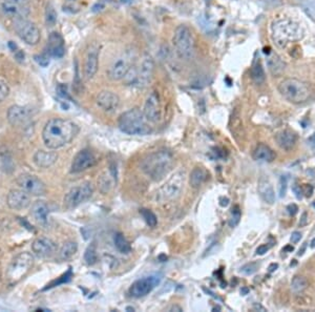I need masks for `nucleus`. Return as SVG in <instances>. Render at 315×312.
<instances>
[{
    "mask_svg": "<svg viewBox=\"0 0 315 312\" xmlns=\"http://www.w3.org/2000/svg\"><path fill=\"white\" fill-rule=\"evenodd\" d=\"M34 264V258L28 252H21L12 261L7 267L5 280L7 284L14 285L23 279Z\"/></svg>",
    "mask_w": 315,
    "mask_h": 312,
    "instance_id": "6e6552de",
    "label": "nucleus"
},
{
    "mask_svg": "<svg viewBox=\"0 0 315 312\" xmlns=\"http://www.w3.org/2000/svg\"><path fill=\"white\" fill-rule=\"evenodd\" d=\"M269 69L273 75H279L283 72L285 67L279 58L277 56H273L269 60Z\"/></svg>",
    "mask_w": 315,
    "mask_h": 312,
    "instance_id": "c9c22d12",
    "label": "nucleus"
},
{
    "mask_svg": "<svg viewBox=\"0 0 315 312\" xmlns=\"http://www.w3.org/2000/svg\"><path fill=\"white\" fill-rule=\"evenodd\" d=\"M149 122L150 121L146 119L144 113L135 107V109L123 113L120 116L118 124H119L121 132L127 135L145 136L152 132Z\"/></svg>",
    "mask_w": 315,
    "mask_h": 312,
    "instance_id": "7ed1b4c3",
    "label": "nucleus"
},
{
    "mask_svg": "<svg viewBox=\"0 0 315 312\" xmlns=\"http://www.w3.org/2000/svg\"><path fill=\"white\" fill-rule=\"evenodd\" d=\"M47 54L55 58H62L65 54L64 40L62 36L57 33H51L47 42Z\"/></svg>",
    "mask_w": 315,
    "mask_h": 312,
    "instance_id": "4be33fe9",
    "label": "nucleus"
},
{
    "mask_svg": "<svg viewBox=\"0 0 315 312\" xmlns=\"http://www.w3.org/2000/svg\"><path fill=\"white\" fill-rule=\"evenodd\" d=\"M302 36L301 26L290 19H279L272 23V39L280 47L300 40Z\"/></svg>",
    "mask_w": 315,
    "mask_h": 312,
    "instance_id": "20e7f679",
    "label": "nucleus"
},
{
    "mask_svg": "<svg viewBox=\"0 0 315 312\" xmlns=\"http://www.w3.org/2000/svg\"><path fill=\"white\" fill-rule=\"evenodd\" d=\"M99 66V52L98 48L91 47L87 51L84 61V76L86 80H90L96 75Z\"/></svg>",
    "mask_w": 315,
    "mask_h": 312,
    "instance_id": "a211bd4d",
    "label": "nucleus"
},
{
    "mask_svg": "<svg viewBox=\"0 0 315 312\" xmlns=\"http://www.w3.org/2000/svg\"><path fill=\"white\" fill-rule=\"evenodd\" d=\"M279 92L285 99L294 104L306 102L311 96L310 86L295 78H287L279 85Z\"/></svg>",
    "mask_w": 315,
    "mask_h": 312,
    "instance_id": "39448f33",
    "label": "nucleus"
},
{
    "mask_svg": "<svg viewBox=\"0 0 315 312\" xmlns=\"http://www.w3.org/2000/svg\"><path fill=\"white\" fill-rule=\"evenodd\" d=\"M16 57L19 61H23L24 60V54L22 52H17L16 53Z\"/></svg>",
    "mask_w": 315,
    "mask_h": 312,
    "instance_id": "864d4df0",
    "label": "nucleus"
},
{
    "mask_svg": "<svg viewBox=\"0 0 315 312\" xmlns=\"http://www.w3.org/2000/svg\"><path fill=\"white\" fill-rule=\"evenodd\" d=\"M31 118V112L26 107L13 105L7 111V120L14 126L22 125Z\"/></svg>",
    "mask_w": 315,
    "mask_h": 312,
    "instance_id": "6ab92c4d",
    "label": "nucleus"
},
{
    "mask_svg": "<svg viewBox=\"0 0 315 312\" xmlns=\"http://www.w3.org/2000/svg\"><path fill=\"white\" fill-rule=\"evenodd\" d=\"M134 1V0H121V2L124 3V4H130Z\"/></svg>",
    "mask_w": 315,
    "mask_h": 312,
    "instance_id": "bf43d9fd",
    "label": "nucleus"
},
{
    "mask_svg": "<svg viewBox=\"0 0 315 312\" xmlns=\"http://www.w3.org/2000/svg\"><path fill=\"white\" fill-rule=\"evenodd\" d=\"M258 267H259V265L257 264V263L251 262V263H248V264L244 265L241 268V272H242V274L246 275V276H251V275L254 274V272H257Z\"/></svg>",
    "mask_w": 315,
    "mask_h": 312,
    "instance_id": "58836bf2",
    "label": "nucleus"
},
{
    "mask_svg": "<svg viewBox=\"0 0 315 312\" xmlns=\"http://www.w3.org/2000/svg\"><path fill=\"white\" fill-rule=\"evenodd\" d=\"M313 206H314V207H315V202H314V203H313Z\"/></svg>",
    "mask_w": 315,
    "mask_h": 312,
    "instance_id": "69168bd1",
    "label": "nucleus"
},
{
    "mask_svg": "<svg viewBox=\"0 0 315 312\" xmlns=\"http://www.w3.org/2000/svg\"><path fill=\"white\" fill-rule=\"evenodd\" d=\"M241 292H242L243 296H245L248 292V289H243V290H241Z\"/></svg>",
    "mask_w": 315,
    "mask_h": 312,
    "instance_id": "e2e57ef3",
    "label": "nucleus"
},
{
    "mask_svg": "<svg viewBox=\"0 0 315 312\" xmlns=\"http://www.w3.org/2000/svg\"><path fill=\"white\" fill-rule=\"evenodd\" d=\"M278 267H279V265L275 264V263H273V264H271V265L269 266V272H273L274 270H277Z\"/></svg>",
    "mask_w": 315,
    "mask_h": 312,
    "instance_id": "5fc2aeb1",
    "label": "nucleus"
},
{
    "mask_svg": "<svg viewBox=\"0 0 315 312\" xmlns=\"http://www.w3.org/2000/svg\"><path fill=\"white\" fill-rule=\"evenodd\" d=\"M253 159L255 161L270 163L275 159V154L269 146L265 144H259L253 152Z\"/></svg>",
    "mask_w": 315,
    "mask_h": 312,
    "instance_id": "cd10ccee",
    "label": "nucleus"
},
{
    "mask_svg": "<svg viewBox=\"0 0 315 312\" xmlns=\"http://www.w3.org/2000/svg\"><path fill=\"white\" fill-rule=\"evenodd\" d=\"M58 94L60 95L61 97H63V98H67V89H66V85H63V84H60L58 85Z\"/></svg>",
    "mask_w": 315,
    "mask_h": 312,
    "instance_id": "a18cd8bd",
    "label": "nucleus"
},
{
    "mask_svg": "<svg viewBox=\"0 0 315 312\" xmlns=\"http://www.w3.org/2000/svg\"><path fill=\"white\" fill-rule=\"evenodd\" d=\"M172 43L176 54L181 59H191L194 56L195 40L188 26L182 24L175 28Z\"/></svg>",
    "mask_w": 315,
    "mask_h": 312,
    "instance_id": "0eeeda50",
    "label": "nucleus"
},
{
    "mask_svg": "<svg viewBox=\"0 0 315 312\" xmlns=\"http://www.w3.org/2000/svg\"><path fill=\"white\" fill-rule=\"evenodd\" d=\"M0 9L5 17L16 19H26L29 15V6L14 2L3 1L0 4Z\"/></svg>",
    "mask_w": 315,
    "mask_h": 312,
    "instance_id": "f3484780",
    "label": "nucleus"
},
{
    "mask_svg": "<svg viewBox=\"0 0 315 312\" xmlns=\"http://www.w3.org/2000/svg\"><path fill=\"white\" fill-rule=\"evenodd\" d=\"M251 78H252V80L257 84H262L266 79L263 65H262L260 60H255L252 64Z\"/></svg>",
    "mask_w": 315,
    "mask_h": 312,
    "instance_id": "7c9ffc66",
    "label": "nucleus"
},
{
    "mask_svg": "<svg viewBox=\"0 0 315 312\" xmlns=\"http://www.w3.org/2000/svg\"><path fill=\"white\" fill-rule=\"evenodd\" d=\"M32 250L39 258H50L56 253L57 245L48 238H38L32 244Z\"/></svg>",
    "mask_w": 315,
    "mask_h": 312,
    "instance_id": "dca6fc26",
    "label": "nucleus"
},
{
    "mask_svg": "<svg viewBox=\"0 0 315 312\" xmlns=\"http://www.w3.org/2000/svg\"><path fill=\"white\" fill-rule=\"evenodd\" d=\"M293 249H294V248H293L292 246H287L286 248H285V250H290V251H293Z\"/></svg>",
    "mask_w": 315,
    "mask_h": 312,
    "instance_id": "0e129e2a",
    "label": "nucleus"
},
{
    "mask_svg": "<svg viewBox=\"0 0 315 312\" xmlns=\"http://www.w3.org/2000/svg\"><path fill=\"white\" fill-rule=\"evenodd\" d=\"M98 160L93 152L90 150H83L75 156L72 162V172H82L95 166Z\"/></svg>",
    "mask_w": 315,
    "mask_h": 312,
    "instance_id": "ddd939ff",
    "label": "nucleus"
},
{
    "mask_svg": "<svg viewBox=\"0 0 315 312\" xmlns=\"http://www.w3.org/2000/svg\"><path fill=\"white\" fill-rule=\"evenodd\" d=\"M97 104L105 112H115L120 104V99L113 92L104 91L97 96Z\"/></svg>",
    "mask_w": 315,
    "mask_h": 312,
    "instance_id": "aec40b11",
    "label": "nucleus"
},
{
    "mask_svg": "<svg viewBox=\"0 0 315 312\" xmlns=\"http://www.w3.org/2000/svg\"><path fill=\"white\" fill-rule=\"evenodd\" d=\"M253 309H254V310H257V309L259 310V309H261L262 311H266V309H265L264 307H262L261 305H258V304H257V305H254V306H253Z\"/></svg>",
    "mask_w": 315,
    "mask_h": 312,
    "instance_id": "13d9d810",
    "label": "nucleus"
},
{
    "mask_svg": "<svg viewBox=\"0 0 315 312\" xmlns=\"http://www.w3.org/2000/svg\"><path fill=\"white\" fill-rule=\"evenodd\" d=\"M301 239H302V233L300 231H294L291 235L290 241L293 244H297V243H299L301 241Z\"/></svg>",
    "mask_w": 315,
    "mask_h": 312,
    "instance_id": "49530a36",
    "label": "nucleus"
},
{
    "mask_svg": "<svg viewBox=\"0 0 315 312\" xmlns=\"http://www.w3.org/2000/svg\"><path fill=\"white\" fill-rule=\"evenodd\" d=\"M130 69H131L130 59H127L126 57L118 58V59L111 66V70H110L111 79L115 81L124 79V77L126 76L127 72L130 71Z\"/></svg>",
    "mask_w": 315,
    "mask_h": 312,
    "instance_id": "5701e85b",
    "label": "nucleus"
},
{
    "mask_svg": "<svg viewBox=\"0 0 315 312\" xmlns=\"http://www.w3.org/2000/svg\"><path fill=\"white\" fill-rule=\"evenodd\" d=\"M287 211L290 214V216H295L299 211V207L297 204H290V205L287 206Z\"/></svg>",
    "mask_w": 315,
    "mask_h": 312,
    "instance_id": "de8ad7c7",
    "label": "nucleus"
},
{
    "mask_svg": "<svg viewBox=\"0 0 315 312\" xmlns=\"http://www.w3.org/2000/svg\"><path fill=\"white\" fill-rule=\"evenodd\" d=\"M114 243L116 248L119 250L121 253H130L132 251V246L125 239V237L121 232H117L114 237Z\"/></svg>",
    "mask_w": 315,
    "mask_h": 312,
    "instance_id": "2f4dec72",
    "label": "nucleus"
},
{
    "mask_svg": "<svg viewBox=\"0 0 315 312\" xmlns=\"http://www.w3.org/2000/svg\"><path fill=\"white\" fill-rule=\"evenodd\" d=\"M310 247L311 248H315V238L312 240V242H311V245H310Z\"/></svg>",
    "mask_w": 315,
    "mask_h": 312,
    "instance_id": "680f3d73",
    "label": "nucleus"
},
{
    "mask_svg": "<svg viewBox=\"0 0 315 312\" xmlns=\"http://www.w3.org/2000/svg\"><path fill=\"white\" fill-rule=\"evenodd\" d=\"M3 1H8V2H14V3L28 5L29 2H31V0H3Z\"/></svg>",
    "mask_w": 315,
    "mask_h": 312,
    "instance_id": "8fccbe9b",
    "label": "nucleus"
},
{
    "mask_svg": "<svg viewBox=\"0 0 315 312\" xmlns=\"http://www.w3.org/2000/svg\"><path fill=\"white\" fill-rule=\"evenodd\" d=\"M8 45H9V47L12 48L13 51H15V48H16V44H14L12 41H9V43H8Z\"/></svg>",
    "mask_w": 315,
    "mask_h": 312,
    "instance_id": "052dcab7",
    "label": "nucleus"
},
{
    "mask_svg": "<svg viewBox=\"0 0 315 312\" xmlns=\"http://www.w3.org/2000/svg\"><path fill=\"white\" fill-rule=\"evenodd\" d=\"M306 244H307V243H305L304 245H303V248H302V249H300V251H299V253H298L299 256H303V255H304V251H305V249H306V246H307Z\"/></svg>",
    "mask_w": 315,
    "mask_h": 312,
    "instance_id": "6e6d98bb",
    "label": "nucleus"
},
{
    "mask_svg": "<svg viewBox=\"0 0 315 312\" xmlns=\"http://www.w3.org/2000/svg\"><path fill=\"white\" fill-rule=\"evenodd\" d=\"M307 223H308V213H307V212H304L302 218H301V221H300V226H301V227L306 226Z\"/></svg>",
    "mask_w": 315,
    "mask_h": 312,
    "instance_id": "09e8293b",
    "label": "nucleus"
},
{
    "mask_svg": "<svg viewBox=\"0 0 315 312\" xmlns=\"http://www.w3.org/2000/svg\"><path fill=\"white\" fill-rule=\"evenodd\" d=\"M35 61L42 67H46L48 64H50V58H48L47 55H37L35 56Z\"/></svg>",
    "mask_w": 315,
    "mask_h": 312,
    "instance_id": "37998d69",
    "label": "nucleus"
},
{
    "mask_svg": "<svg viewBox=\"0 0 315 312\" xmlns=\"http://www.w3.org/2000/svg\"><path fill=\"white\" fill-rule=\"evenodd\" d=\"M161 276L154 275L150 277H144L140 280L136 281L130 288V295L133 298H143L147 296L160 284Z\"/></svg>",
    "mask_w": 315,
    "mask_h": 312,
    "instance_id": "f8f14e48",
    "label": "nucleus"
},
{
    "mask_svg": "<svg viewBox=\"0 0 315 312\" xmlns=\"http://www.w3.org/2000/svg\"><path fill=\"white\" fill-rule=\"evenodd\" d=\"M185 172L180 170L173 173L162 186L157 190L155 200L157 203H167L178 199L184 189Z\"/></svg>",
    "mask_w": 315,
    "mask_h": 312,
    "instance_id": "423d86ee",
    "label": "nucleus"
},
{
    "mask_svg": "<svg viewBox=\"0 0 315 312\" xmlns=\"http://www.w3.org/2000/svg\"><path fill=\"white\" fill-rule=\"evenodd\" d=\"M78 250V245L76 242L68 241L63 244L60 251H59V259L62 261L70 260L72 257H74L75 253Z\"/></svg>",
    "mask_w": 315,
    "mask_h": 312,
    "instance_id": "c756f323",
    "label": "nucleus"
},
{
    "mask_svg": "<svg viewBox=\"0 0 315 312\" xmlns=\"http://www.w3.org/2000/svg\"><path fill=\"white\" fill-rule=\"evenodd\" d=\"M9 94V87L3 80H0V102H2Z\"/></svg>",
    "mask_w": 315,
    "mask_h": 312,
    "instance_id": "79ce46f5",
    "label": "nucleus"
},
{
    "mask_svg": "<svg viewBox=\"0 0 315 312\" xmlns=\"http://www.w3.org/2000/svg\"><path fill=\"white\" fill-rule=\"evenodd\" d=\"M292 189H293V191L295 192V194H297V196H298V198L300 199V198H301V196H300V193H302V190H301V186H298V185H297V184H295V185H294V186H293V188H292Z\"/></svg>",
    "mask_w": 315,
    "mask_h": 312,
    "instance_id": "603ef678",
    "label": "nucleus"
},
{
    "mask_svg": "<svg viewBox=\"0 0 315 312\" xmlns=\"http://www.w3.org/2000/svg\"><path fill=\"white\" fill-rule=\"evenodd\" d=\"M172 154L168 151H159L150 154L143 159L141 169L154 181H160L171 170Z\"/></svg>",
    "mask_w": 315,
    "mask_h": 312,
    "instance_id": "f03ea898",
    "label": "nucleus"
},
{
    "mask_svg": "<svg viewBox=\"0 0 315 312\" xmlns=\"http://www.w3.org/2000/svg\"><path fill=\"white\" fill-rule=\"evenodd\" d=\"M308 287V281L305 277L297 276L294 277L291 281V289L294 294H301L304 290H306Z\"/></svg>",
    "mask_w": 315,
    "mask_h": 312,
    "instance_id": "473e14b6",
    "label": "nucleus"
},
{
    "mask_svg": "<svg viewBox=\"0 0 315 312\" xmlns=\"http://www.w3.org/2000/svg\"><path fill=\"white\" fill-rule=\"evenodd\" d=\"M287 185H288V178L286 175H282L280 179V186H279V193L280 197L284 198L287 191Z\"/></svg>",
    "mask_w": 315,
    "mask_h": 312,
    "instance_id": "ea45409f",
    "label": "nucleus"
},
{
    "mask_svg": "<svg viewBox=\"0 0 315 312\" xmlns=\"http://www.w3.org/2000/svg\"><path fill=\"white\" fill-rule=\"evenodd\" d=\"M58 155L54 152H45V151H38L34 155V162L39 167L47 168L57 161Z\"/></svg>",
    "mask_w": 315,
    "mask_h": 312,
    "instance_id": "a878e982",
    "label": "nucleus"
},
{
    "mask_svg": "<svg viewBox=\"0 0 315 312\" xmlns=\"http://www.w3.org/2000/svg\"><path fill=\"white\" fill-rule=\"evenodd\" d=\"M45 22L48 26H54L57 22V13L52 4H48L45 9Z\"/></svg>",
    "mask_w": 315,
    "mask_h": 312,
    "instance_id": "e433bc0d",
    "label": "nucleus"
},
{
    "mask_svg": "<svg viewBox=\"0 0 315 312\" xmlns=\"http://www.w3.org/2000/svg\"><path fill=\"white\" fill-rule=\"evenodd\" d=\"M228 204H229V199L228 198H226V197L220 198V205L222 207H227Z\"/></svg>",
    "mask_w": 315,
    "mask_h": 312,
    "instance_id": "3c124183",
    "label": "nucleus"
},
{
    "mask_svg": "<svg viewBox=\"0 0 315 312\" xmlns=\"http://www.w3.org/2000/svg\"><path fill=\"white\" fill-rule=\"evenodd\" d=\"M16 182L18 186L25 192H27L29 196H31V194L36 197L43 196L46 192L45 184L40 179H38L36 175L23 173L19 175Z\"/></svg>",
    "mask_w": 315,
    "mask_h": 312,
    "instance_id": "9b49d317",
    "label": "nucleus"
},
{
    "mask_svg": "<svg viewBox=\"0 0 315 312\" xmlns=\"http://www.w3.org/2000/svg\"><path fill=\"white\" fill-rule=\"evenodd\" d=\"M71 278H72V270H71V268H70V270H68L65 275H63L60 279H59L58 281H56V282H54V283H52L51 285H48L45 289H47V288H52V287H55V286H58L59 284H63V283H66V282H68L71 280Z\"/></svg>",
    "mask_w": 315,
    "mask_h": 312,
    "instance_id": "a19ab883",
    "label": "nucleus"
},
{
    "mask_svg": "<svg viewBox=\"0 0 315 312\" xmlns=\"http://www.w3.org/2000/svg\"><path fill=\"white\" fill-rule=\"evenodd\" d=\"M94 193L93 184L84 182L78 186L73 187L64 197V206L68 209L75 208L90 199Z\"/></svg>",
    "mask_w": 315,
    "mask_h": 312,
    "instance_id": "1a4fd4ad",
    "label": "nucleus"
},
{
    "mask_svg": "<svg viewBox=\"0 0 315 312\" xmlns=\"http://www.w3.org/2000/svg\"><path fill=\"white\" fill-rule=\"evenodd\" d=\"M143 113L150 122L156 123L161 119V103L159 95L153 92L145 101Z\"/></svg>",
    "mask_w": 315,
    "mask_h": 312,
    "instance_id": "4468645a",
    "label": "nucleus"
},
{
    "mask_svg": "<svg viewBox=\"0 0 315 312\" xmlns=\"http://www.w3.org/2000/svg\"><path fill=\"white\" fill-rule=\"evenodd\" d=\"M259 193L262 199L268 204H273L275 202V192L271 183L268 179L261 178L259 181Z\"/></svg>",
    "mask_w": 315,
    "mask_h": 312,
    "instance_id": "bb28decb",
    "label": "nucleus"
},
{
    "mask_svg": "<svg viewBox=\"0 0 315 312\" xmlns=\"http://www.w3.org/2000/svg\"><path fill=\"white\" fill-rule=\"evenodd\" d=\"M79 133V126L67 119L54 118L48 120L42 132V139L46 148L58 150L70 143Z\"/></svg>",
    "mask_w": 315,
    "mask_h": 312,
    "instance_id": "f257e3e1",
    "label": "nucleus"
},
{
    "mask_svg": "<svg viewBox=\"0 0 315 312\" xmlns=\"http://www.w3.org/2000/svg\"><path fill=\"white\" fill-rule=\"evenodd\" d=\"M308 141H309L310 143H312V144H315V133L308 139Z\"/></svg>",
    "mask_w": 315,
    "mask_h": 312,
    "instance_id": "4d7b16f0",
    "label": "nucleus"
},
{
    "mask_svg": "<svg viewBox=\"0 0 315 312\" xmlns=\"http://www.w3.org/2000/svg\"><path fill=\"white\" fill-rule=\"evenodd\" d=\"M31 214L39 225H46L50 216V208L44 201H36L31 208Z\"/></svg>",
    "mask_w": 315,
    "mask_h": 312,
    "instance_id": "b1692460",
    "label": "nucleus"
},
{
    "mask_svg": "<svg viewBox=\"0 0 315 312\" xmlns=\"http://www.w3.org/2000/svg\"><path fill=\"white\" fill-rule=\"evenodd\" d=\"M14 28L19 38L28 45H36L40 41V30L35 23L26 20V19H16Z\"/></svg>",
    "mask_w": 315,
    "mask_h": 312,
    "instance_id": "9d476101",
    "label": "nucleus"
},
{
    "mask_svg": "<svg viewBox=\"0 0 315 312\" xmlns=\"http://www.w3.org/2000/svg\"><path fill=\"white\" fill-rule=\"evenodd\" d=\"M84 261L87 265H94L98 261V256H97V250H96V246L94 244L88 246L85 250L84 253Z\"/></svg>",
    "mask_w": 315,
    "mask_h": 312,
    "instance_id": "72a5a7b5",
    "label": "nucleus"
},
{
    "mask_svg": "<svg viewBox=\"0 0 315 312\" xmlns=\"http://www.w3.org/2000/svg\"><path fill=\"white\" fill-rule=\"evenodd\" d=\"M241 210L239 208V206H235L234 208H232V211H231V216H230V219H229V225L230 227H235L238 224L240 223V220H241Z\"/></svg>",
    "mask_w": 315,
    "mask_h": 312,
    "instance_id": "4c0bfd02",
    "label": "nucleus"
},
{
    "mask_svg": "<svg viewBox=\"0 0 315 312\" xmlns=\"http://www.w3.org/2000/svg\"><path fill=\"white\" fill-rule=\"evenodd\" d=\"M297 136L291 131H282L275 135V141L282 150L290 151L297 144Z\"/></svg>",
    "mask_w": 315,
    "mask_h": 312,
    "instance_id": "393cba45",
    "label": "nucleus"
},
{
    "mask_svg": "<svg viewBox=\"0 0 315 312\" xmlns=\"http://www.w3.org/2000/svg\"><path fill=\"white\" fill-rule=\"evenodd\" d=\"M6 203L14 210H23L31 205V197L22 189H13L7 194Z\"/></svg>",
    "mask_w": 315,
    "mask_h": 312,
    "instance_id": "2eb2a0df",
    "label": "nucleus"
},
{
    "mask_svg": "<svg viewBox=\"0 0 315 312\" xmlns=\"http://www.w3.org/2000/svg\"><path fill=\"white\" fill-rule=\"evenodd\" d=\"M154 61L152 59V57L146 56L140 66V70L138 71V78H137V82L136 84H138L139 86H146L149 84L152 80V77L154 74Z\"/></svg>",
    "mask_w": 315,
    "mask_h": 312,
    "instance_id": "412c9836",
    "label": "nucleus"
},
{
    "mask_svg": "<svg viewBox=\"0 0 315 312\" xmlns=\"http://www.w3.org/2000/svg\"><path fill=\"white\" fill-rule=\"evenodd\" d=\"M140 213H141V216L143 217V219L145 220L147 225L151 226V227H156L157 226L158 219H157L156 214L153 211L143 208V209L140 210Z\"/></svg>",
    "mask_w": 315,
    "mask_h": 312,
    "instance_id": "f704fd0d",
    "label": "nucleus"
},
{
    "mask_svg": "<svg viewBox=\"0 0 315 312\" xmlns=\"http://www.w3.org/2000/svg\"><path fill=\"white\" fill-rule=\"evenodd\" d=\"M270 248H271V245H269V244H263V245H261V246L258 247V249H257V255H258V256H263V255H265V253L267 252Z\"/></svg>",
    "mask_w": 315,
    "mask_h": 312,
    "instance_id": "c03bdc74",
    "label": "nucleus"
},
{
    "mask_svg": "<svg viewBox=\"0 0 315 312\" xmlns=\"http://www.w3.org/2000/svg\"><path fill=\"white\" fill-rule=\"evenodd\" d=\"M207 179H208V172L206 171V169L202 167H195L190 173L189 183L193 188H199Z\"/></svg>",
    "mask_w": 315,
    "mask_h": 312,
    "instance_id": "c85d7f7f",
    "label": "nucleus"
}]
</instances>
